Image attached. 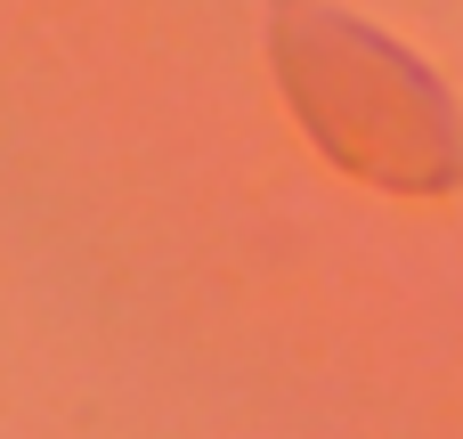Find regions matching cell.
Masks as SVG:
<instances>
[{"mask_svg": "<svg viewBox=\"0 0 463 439\" xmlns=\"http://www.w3.org/2000/svg\"><path fill=\"white\" fill-rule=\"evenodd\" d=\"M277 57H285V81H293L309 138H326L334 163H350L383 187H448L463 171V138L439 81L407 49L374 41L358 16L285 8Z\"/></svg>", "mask_w": 463, "mask_h": 439, "instance_id": "1", "label": "cell"}]
</instances>
